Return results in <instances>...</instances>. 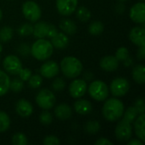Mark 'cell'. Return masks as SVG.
<instances>
[{
	"label": "cell",
	"instance_id": "cell-41",
	"mask_svg": "<svg viewBox=\"0 0 145 145\" xmlns=\"http://www.w3.org/2000/svg\"><path fill=\"white\" fill-rule=\"evenodd\" d=\"M57 29L56 27L52 25V24H48V33H47V37L48 38H51L53 37L56 33H57Z\"/></svg>",
	"mask_w": 145,
	"mask_h": 145
},
{
	"label": "cell",
	"instance_id": "cell-16",
	"mask_svg": "<svg viewBox=\"0 0 145 145\" xmlns=\"http://www.w3.org/2000/svg\"><path fill=\"white\" fill-rule=\"evenodd\" d=\"M15 110L17 114L21 117H28L33 112V107L31 104L26 99H20L15 105Z\"/></svg>",
	"mask_w": 145,
	"mask_h": 145
},
{
	"label": "cell",
	"instance_id": "cell-25",
	"mask_svg": "<svg viewBox=\"0 0 145 145\" xmlns=\"http://www.w3.org/2000/svg\"><path fill=\"white\" fill-rule=\"evenodd\" d=\"M104 24L99 20H94L88 25V32L93 36L100 35L104 31Z\"/></svg>",
	"mask_w": 145,
	"mask_h": 145
},
{
	"label": "cell",
	"instance_id": "cell-22",
	"mask_svg": "<svg viewBox=\"0 0 145 145\" xmlns=\"http://www.w3.org/2000/svg\"><path fill=\"white\" fill-rule=\"evenodd\" d=\"M48 28V24L47 22H43V21L37 22L33 25L32 34L37 39L47 37Z\"/></svg>",
	"mask_w": 145,
	"mask_h": 145
},
{
	"label": "cell",
	"instance_id": "cell-18",
	"mask_svg": "<svg viewBox=\"0 0 145 145\" xmlns=\"http://www.w3.org/2000/svg\"><path fill=\"white\" fill-rule=\"evenodd\" d=\"M144 125H145V115L144 114H139L137 118L134 120V129H135V133L138 139L141 141H145L144 135Z\"/></svg>",
	"mask_w": 145,
	"mask_h": 145
},
{
	"label": "cell",
	"instance_id": "cell-14",
	"mask_svg": "<svg viewBox=\"0 0 145 145\" xmlns=\"http://www.w3.org/2000/svg\"><path fill=\"white\" fill-rule=\"evenodd\" d=\"M129 39L135 45L145 46V30L144 26H135L129 32Z\"/></svg>",
	"mask_w": 145,
	"mask_h": 145
},
{
	"label": "cell",
	"instance_id": "cell-31",
	"mask_svg": "<svg viewBox=\"0 0 145 145\" xmlns=\"http://www.w3.org/2000/svg\"><path fill=\"white\" fill-rule=\"evenodd\" d=\"M12 144L14 145H26L28 144V141L25 134L17 133L12 138Z\"/></svg>",
	"mask_w": 145,
	"mask_h": 145
},
{
	"label": "cell",
	"instance_id": "cell-29",
	"mask_svg": "<svg viewBox=\"0 0 145 145\" xmlns=\"http://www.w3.org/2000/svg\"><path fill=\"white\" fill-rule=\"evenodd\" d=\"M13 37V29L9 26H3L0 29V42H8Z\"/></svg>",
	"mask_w": 145,
	"mask_h": 145
},
{
	"label": "cell",
	"instance_id": "cell-28",
	"mask_svg": "<svg viewBox=\"0 0 145 145\" xmlns=\"http://www.w3.org/2000/svg\"><path fill=\"white\" fill-rule=\"evenodd\" d=\"M10 118L3 111L0 110V133L6 132L10 127Z\"/></svg>",
	"mask_w": 145,
	"mask_h": 145
},
{
	"label": "cell",
	"instance_id": "cell-35",
	"mask_svg": "<svg viewBox=\"0 0 145 145\" xmlns=\"http://www.w3.org/2000/svg\"><path fill=\"white\" fill-rule=\"evenodd\" d=\"M115 56L118 61H124L129 57V51L126 47H121L116 50Z\"/></svg>",
	"mask_w": 145,
	"mask_h": 145
},
{
	"label": "cell",
	"instance_id": "cell-33",
	"mask_svg": "<svg viewBox=\"0 0 145 145\" xmlns=\"http://www.w3.org/2000/svg\"><path fill=\"white\" fill-rule=\"evenodd\" d=\"M39 121L42 125L48 126L53 121V116L49 111H48V110H45L44 111L41 113L39 116Z\"/></svg>",
	"mask_w": 145,
	"mask_h": 145
},
{
	"label": "cell",
	"instance_id": "cell-23",
	"mask_svg": "<svg viewBox=\"0 0 145 145\" xmlns=\"http://www.w3.org/2000/svg\"><path fill=\"white\" fill-rule=\"evenodd\" d=\"M133 78L138 84H144L145 82V67L143 65H136L133 70Z\"/></svg>",
	"mask_w": 145,
	"mask_h": 145
},
{
	"label": "cell",
	"instance_id": "cell-48",
	"mask_svg": "<svg viewBox=\"0 0 145 145\" xmlns=\"http://www.w3.org/2000/svg\"><path fill=\"white\" fill-rule=\"evenodd\" d=\"M3 51V46H2V44L0 43V53Z\"/></svg>",
	"mask_w": 145,
	"mask_h": 145
},
{
	"label": "cell",
	"instance_id": "cell-42",
	"mask_svg": "<svg viewBox=\"0 0 145 145\" xmlns=\"http://www.w3.org/2000/svg\"><path fill=\"white\" fill-rule=\"evenodd\" d=\"M113 143L110 140H108L107 138H100L99 139H98L95 142V145H112Z\"/></svg>",
	"mask_w": 145,
	"mask_h": 145
},
{
	"label": "cell",
	"instance_id": "cell-13",
	"mask_svg": "<svg viewBox=\"0 0 145 145\" xmlns=\"http://www.w3.org/2000/svg\"><path fill=\"white\" fill-rule=\"evenodd\" d=\"M59 72V67L58 64L54 60H49L45 62L40 67V74L42 76L50 79L55 77Z\"/></svg>",
	"mask_w": 145,
	"mask_h": 145
},
{
	"label": "cell",
	"instance_id": "cell-20",
	"mask_svg": "<svg viewBox=\"0 0 145 145\" xmlns=\"http://www.w3.org/2000/svg\"><path fill=\"white\" fill-rule=\"evenodd\" d=\"M75 111L80 115H88L92 112L93 105L91 102L86 99H79L74 104Z\"/></svg>",
	"mask_w": 145,
	"mask_h": 145
},
{
	"label": "cell",
	"instance_id": "cell-6",
	"mask_svg": "<svg viewBox=\"0 0 145 145\" xmlns=\"http://www.w3.org/2000/svg\"><path fill=\"white\" fill-rule=\"evenodd\" d=\"M56 102L54 93L49 89L44 88L38 92L36 96V103L42 110L52 109Z\"/></svg>",
	"mask_w": 145,
	"mask_h": 145
},
{
	"label": "cell",
	"instance_id": "cell-39",
	"mask_svg": "<svg viewBox=\"0 0 145 145\" xmlns=\"http://www.w3.org/2000/svg\"><path fill=\"white\" fill-rule=\"evenodd\" d=\"M18 52L22 56H27L31 53V48H30V47L28 45H26L25 43H22L18 47Z\"/></svg>",
	"mask_w": 145,
	"mask_h": 145
},
{
	"label": "cell",
	"instance_id": "cell-40",
	"mask_svg": "<svg viewBox=\"0 0 145 145\" xmlns=\"http://www.w3.org/2000/svg\"><path fill=\"white\" fill-rule=\"evenodd\" d=\"M134 107L138 110V114H144V102L143 99H139L136 101Z\"/></svg>",
	"mask_w": 145,
	"mask_h": 145
},
{
	"label": "cell",
	"instance_id": "cell-15",
	"mask_svg": "<svg viewBox=\"0 0 145 145\" xmlns=\"http://www.w3.org/2000/svg\"><path fill=\"white\" fill-rule=\"evenodd\" d=\"M99 65L102 70L108 72H111L116 71V69L119 66V61L116 58V56L106 55L101 59L99 62Z\"/></svg>",
	"mask_w": 145,
	"mask_h": 145
},
{
	"label": "cell",
	"instance_id": "cell-19",
	"mask_svg": "<svg viewBox=\"0 0 145 145\" xmlns=\"http://www.w3.org/2000/svg\"><path fill=\"white\" fill-rule=\"evenodd\" d=\"M55 116L61 121H65L71 118L72 115V110L70 105L67 104H60L54 110Z\"/></svg>",
	"mask_w": 145,
	"mask_h": 145
},
{
	"label": "cell",
	"instance_id": "cell-27",
	"mask_svg": "<svg viewBox=\"0 0 145 145\" xmlns=\"http://www.w3.org/2000/svg\"><path fill=\"white\" fill-rule=\"evenodd\" d=\"M84 129L87 133L88 134H96L99 133L100 129V125L99 122L97 121H89L85 124Z\"/></svg>",
	"mask_w": 145,
	"mask_h": 145
},
{
	"label": "cell",
	"instance_id": "cell-37",
	"mask_svg": "<svg viewBox=\"0 0 145 145\" xmlns=\"http://www.w3.org/2000/svg\"><path fill=\"white\" fill-rule=\"evenodd\" d=\"M42 143H43V144L45 145H59L60 144V141L56 136L48 135V136L44 138Z\"/></svg>",
	"mask_w": 145,
	"mask_h": 145
},
{
	"label": "cell",
	"instance_id": "cell-38",
	"mask_svg": "<svg viewBox=\"0 0 145 145\" xmlns=\"http://www.w3.org/2000/svg\"><path fill=\"white\" fill-rule=\"evenodd\" d=\"M19 76H20V79L22 80L23 82H25V81H28L29 78L31 77V71L30 69L28 68H22L20 72H19Z\"/></svg>",
	"mask_w": 145,
	"mask_h": 145
},
{
	"label": "cell",
	"instance_id": "cell-36",
	"mask_svg": "<svg viewBox=\"0 0 145 145\" xmlns=\"http://www.w3.org/2000/svg\"><path fill=\"white\" fill-rule=\"evenodd\" d=\"M52 87H53L54 90H55L57 92H60V91H62L65 88V82L62 78H56L53 82Z\"/></svg>",
	"mask_w": 145,
	"mask_h": 145
},
{
	"label": "cell",
	"instance_id": "cell-9",
	"mask_svg": "<svg viewBox=\"0 0 145 145\" xmlns=\"http://www.w3.org/2000/svg\"><path fill=\"white\" fill-rule=\"evenodd\" d=\"M3 65L4 70L11 75H18L22 69V64L20 59L15 55L10 54L4 58Z\"/></svg>",
	"mask_w": 145,
	"mask_h": 145
},
{
	"label": "cell",
	"instance_id": "cell-2",
	"mask_svg": "<svg viewBox=\"0 0 145 145\" xmlns=\"http://www.w3.org/2000/svg\"><path fill=\"white\" fill-rule=\"evenodd\" d=\"M60 69L64 76L69 79H75L82 71V62L74 56H66L60 62Z\"/></svg>",
	"mask_w": 145,
	"mask_h": 145
},
{
	"label": "cell",
	"instance_id": "cell-50",
	"mask_svg": "<svg viewBox=\"0 0 145 145\" xmlns=\"http://www.w3.org/2000/svg\"><path fill=\"white\" fill-rule=\"evenodd\" d=\"M141 1H144V0H141Z\"/></svg>",
	"mask_w": 145,
	"mask_h": 145
},
{
	"label": "cell",
	"instance_id": "cell-12",
	"mask_svg": "<svg viewBox=\"0 0 145 145\" xmlns=\"http://www.w3.org/2000/svg\"><path fill=\"white\" fill-rule=\"evenodd\" d=\"M129 16L133 21L138 24H144L145 21V4L142 1L135 3L130 9Z\"/></svg>",
	"mask_w": 145,
	"mask_h": 145
},
{
	"label": "cell",
	"instance_id": "cell-8",
	"mask_svg": "<svg viewBox=\"0 0 145 145\" xmlns=\"http://www.w3.org/2000/svg\"><path fill=\"white\" fill-rule=\"evenodd\" d=\"M130 88L129 82L123 77H116L114 79L110 86V92L115 97H122L125 96Z\"/></svg>",
	"mask_w": 145,
	"mask_h": 145
},
{
	"label": "cell",
	"instance_id": "cell-24",
	"mask_svg": "<svg viewBox=\"0 0 145 145\" xmlns=\"http://www.w3.org/2000/svg\"><path fill=\"white\" fill-rule=\"evenodd\" d=\"M10 79L7 73L0 70V96H3L9 90Z\"/></svg>",
	"mask_w": 145,
	"mask_h": 145
},
{
	"label": "cell",
	"instance_id": "cell-5",
	"mask_svg": "<svg viewBox=\"0 0 145 145\" xmlns=\"http://www.w3.org/2000/svg\"><path fill=\"white\" fill-rule=\"evenodd\" d=\"M121 118L122 119L118 122L116 127L115 134L117 140L121 142H127L131 139L133 135V129L131 125L133 121L124 116H122Z\"/></svg>",
	"mask_w": 145,
	"mask_h": 145
},
{
	"label": "cell",
	"instance_id": "cell-1",
	"mask_svg": "<svg viewBox=\"0 0 145 145\" xmlns=\"http://www.w3.org/2000/svg\"><path fill=\"white\" fill-rule=\"evenodd\" d=\"M102 114L109 121L113 122L119 121L124 114V105L118 99H109L103 105Z\"/></svg>",
	"mask_w": 145,
	"mask_h": 145
},
{
	"label": "cell",
	"instance_id": "cell-34",
	"mask_svg": "<svg viewBox=\"0 0 145 145\" xmlns=\"http://www.w3.org/2000/svg\"><path fill=\"white\" fill-rule=\"evenodd\" d=\"M24 88V84H23V81L20 79H14L13 81H10V84H9V88L12 90V92L14 93H20Z\"/></svg>",
	"mask_w": 145,
	"mask_h": 145
},
{
	"label": "cell",
	"instance_id": "cell-11",
	"mask_svg": "<svg viewBox=\"0 0 145 145\" xmlns=\"http://www.w3.org/2000/svg\"><path fill=\"white\" fill-rule=\"evenodd\" d=\"M78 0H56L58 12L64 16L71 15L77 8Z\"/></svg>",
	"mask_w": 145,
	"mask_h": 145
},
{
	"label": "cell",
	"instance_id": "cell-45",
	"mask_svg": "<svg viewBox=\"0 0 145 145\" xmlns=\"http://www.w3.org/2000/svg\"><path fill=\"white\" fill-rule=\"evenodd\" d=\"M133 63V59H131L129 57L127 59H125L124 60V65H127V66H129L131 64Z\"/></svg>",
	"mask_w": 145,
	"mask_h": 145
},
{
	"label": "cell",
	"instance_id": "cell-43",
	"mask_svg": "<svg viewBox=\"0 0 145 145\" xmlns=\"http://www.w3.org/2000/svg\"><path fill=\"white\" fill-rule=\"evenodd\" d=\"M137 56L138 58V59L140 60H144L145 59V46H141L139 47V49L138 51Z\"/></svg>",
	"mask_w": 145,
	"mask_h": 145
},
{
	"label": "cell",
	"instance_id": "cell-49",
	"mask_svg": "<svg viewBox=\"0 0 145 145\" xmlns=\"http://www.w3.org/2000/svg\"><path fill=\"white\" fill-rule=\"evenodd\" d=\"M120 1H127V0H120Z\"/></svg>",
	"mask_w": 145,
	"mask_h": 145
},
{
	"label": "cell",
	"instance_id": "cell-4",
	"mask_svg": "<svg viewBox=\"0 0 145 145\" xmlns=\"http://www.w3.org/2000/svg\"><path fill=\"white\" fill-rule=\"evenodd\" d=\"M89 95L97 101H105L109 96V88L103 81L97 80L91 82L87 90Z\"/></svg>",
	"mask_w": 145,
	"mask_h": 145
},
{
	"label": "cell",
	"instance_id": "cell-32",
	"mask_svg": "<svg viewBox=\"0 0 145 145\" xmlns=\"http://www.w3.org/2000/svg\"><path fill=\"white\" fill-rule=\"evenodd\" d=\"M42 83V77L40 75H31L28 80L29 87L32 88H38Z\"/></svg>",
	"mask_w": 145,
	"mask_h": 145
},
{
	"label": "cell",
	"instance_id": "cell-46",
	"mask_svg": "<svg viewBox=\"0 0 145 145\" xmlns=\"http://www.w3.org/2000/svg\"><path fill=\"white\" fill-rule=\"evenodd\" d=\"M84 76H85V79H86V80H88V81H89V80H92V79L93 78V74L90 73V72H87V73L85 74Z\"/></svg>",
	"mask_w": 145,
	"mask_h": 145
},
{
	"label": "cell",
	"instance_id": "cell-10",
	"mask_svg": "<svg viewBox=\"0 0 145 145\" xmlns=\"http://www.w3.org/2000/svg\"><path fill=\"white\" fill-rule=\"evenodd\" d=\"M88 90V85L83 79H75L69 86V93L74 99H80L84 96Z\"/></svg>",
	"mask_w": 145,
	"mask_h": 145
},
{
	"label": "cell",
	"instance_id": "cell-26",
	"mask_svg": "<svg viewBox=\"0 0 145 145\" xmlns=\"http://www.w3.org/2000/svg\"><path fill=\"white\" fill-rule=\"evenodd\" d=\"M76 10V17L78 18L79 20L82 22H87L90 20L91 12L87 7L82 6V7H79Z\"/></svg>",
	"mask_w": 145,
	"mask_h": 145
},
{
	"label": "cell",
	"instance_id": "cell-47",
	"mask_svg": "<svg viewBox=\"0 0 145 145\" xmlns=\"http://www.w3.org/2000/svg\"><path fill=\"white\" fill-rule=\"evenodd\" d=\"M2 18H3V11H2V9L0 8V20H2Z\"/></svg>",
	"mask_w": 145,
	"mask_h": 145
},
{
	"label": "cell",
	"instance_id": "cell-21",
	"mask_svg": "<svg viewBox=\"0 0 145 145\" xmlns=\"http://www.w3.org/2000/svg\"><path fill=\"white\" fill-rule=\"evenodd\" d=\"M59 28L64 33L68 35H74L77 31V26L76 23L71 19H63L59 22Z\"/></svg>",
	"mask_w": 145,
	"mask_h": 145
},
{
	"label": "cell",
	"instance_id": "cell-3",
	"mask_svg": "<svg viewBox=\"0 0 145 145\" xmlns=\"http://www.w3.org/2000/svg\"><path fill=\"white\" fill-rule=\"evenodd\" d=\"M54 47L48 40L38 38L31 48V55L37 60L42 61L48 59L53 54Z\"/></svg>",
	"mask_w": 145,
	"mask_h": 145
},
{
	"label": "cell",
	"instance_id": "cell-7",
	"mask_svg": "<svg viewBox=\"0 0 145 145\" xmlns=\"http://www.w3.org/2000/svg\"><path fill=\"white\" fill-rule=\"evenodd\" d=\"M22 13L25 18L31 22H37L42 15V10L39 5L31 0L26 1L23 3Z\"/></svg>",
	"mask_w": 145,
	"mask_h": 145
},
{
	"label": "cell",
	"instance_id": "cell-30",
	"mask_svg": "<svg viewBox=\"0 0 145 145\" xmlns=\"http://www.w3.org/2000/svg\"><path fill=\"white\" fill-rule=\"evenodd\" d=\"M33 25L30 23H25L18 28V34L21 37H27L32 34Z\"/></svg>",
	"mask_w": 145,
	"mask_h": 145
},
{
	"label": "cell",
	"instance_id": "cell-17",
	"mask_svg": "<svg viewBox=\"0 0 145 145\" xmlns=\"http://www.w3.org/2000/svg\"><path fill=\"white\" fill-rule=\"evenodd\" d=\"M69 37L64 32H57L53 37H51V43L54 48L63 49L69 44Z\"/></svg>",
	"mask_w": 145,
	"mask_h": 145
},
{
	"label": "cell",
	"instance_id": "cell-44",
	"mask_svg": "<svg viewBox=\"0 0 145 145\" xmlns=\"http://www.w3.org/2000/svg\"><path fill=\"white\" fill-rule=\"evenodd\" d=\"M128 143H127V144L128 145H143L144 144V142L143 141H141L140 139H133V140H131V141H127Z\"/></svg>",
	"mask_w": 145,
	"mask_h": 145
}]
</instances>
